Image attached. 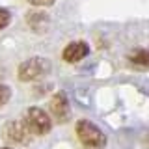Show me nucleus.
<instances>
[{"mask_svg": "<svg viewBox=\"0 0 149 149\" xmlns=\"http://www.w3.org/2000/svg\"><path fill=\"white\" fill-rule=\"evenodd\" d=\"M50 63L45 58H30L26 62H22L19 65V80L21 82H32L41 78L43 74L49 73Z\"/></svg>", "mask_w": 149, "mask_h": 149, "instance_id": "7ed1b4c3", "label": "nucleus"}, {"mask_svg": "<svg viewBox=\"0 0 149 149\" xmlns=\"http://www.w3.org/2000/svg\"><path fill=\"white\" fill-rule=\"evenodd\" d=\"M24 123H26V127L30 129V132L37 134V136L47 134L50 130V127H52V119H50V116L47 114L45 110L37 108V106H32V108L26 110Z\"/></svg>", "mask_w": 149, "mask_h": 149, "instance_id": "f03ea898", "label": "nucleus"}, {"mask_svg": "<svg viewBox=\"0 0 149 149\" xmlns=\"http://www.w3.org/2000/svg\"><path fill=\"white\" fill-rule=\"evenodd\" d=\"M77 138L80 140L82 146H86L90 149H102L106 146L104 132L88 119H80L77 123Z\"/></svg>", "mask_w": 149, "mask_h": 149, "instance_id": "f257e3e1", "label": "nucleus"}, {"mask_svg": "<svg viewBox=\"0 0 149 149\" xmlns=\"http://www.w3.org/2000/svg\"><path fill=\"white\" fill-rule=\"evenodd\" d=\"M9 97H11V90L8 86H4V84H0V106L6 104L9 101Z\"/></svg>", "mask_w": 149, "mask_h": 149, "instance_id": "1a4fd4ad", "label": "nucleus"}, {"mask_svg": "<svg viewBox=\"0 0 149 149\" xmlns=\"http://www.w3.org/2000/svg\"><path fill=\"white\" fill-rule=\"evenodd\" d=\"M2 138L11 143H28L32 140V132L24 119H11L2 127Z\"/></svg>", "mask_w": 149, "mask_h": 149, "instance_id": "20e7f679", "label": "nucleus"}, {"mask_svg": "<svg viewBox=\"0 0 149 149\" xmlns=\"http://www.w3.org/2000/svg\"><path fill=\"white\" fill-rule=\"evenodd\" d=\"M88 52H90V47H88L86 41H73V43H69L67 47L63 49V60L69 63H77L80 62L82 58H86Z\"/></svg>", "mask_w": 149, "mask_h": 149, "instance_id": "423d86ee", "label": "nucleus"}, {"mask_svg": "<svg viewBox=\"0 0 149 149\" xmlns=\"http://www.w3.org/2000/svg\"><path fill=\"white\" fill-rule=\"evenodd\" d=\"M30 4H34V6H52L54 0H28Z\"/></svg>", "mask_w": 149, "mask_h": 149, "instance_id": "9d476101", "label": "nucleus"}, {"mask_svg": "<svg viewBox=\"0 0 149 149\" xmlns=\"http://www.w3.org/2000/svg\"><path fill=\"white\" fill-rule=\"evenodd\" d=\"M129 60L134 65H142V67H149V49H136L129 54Z\"/></svg>", "mask_w": 149, "mask_h": 149, "instance_id": "0eeeda50", "label": "nucleus"}, {"mask_svg": "<svg viewBox=\"0 0 149 149\" xmlns=\"http://www.w3.org/2000/svg\"><path fill=\"white\" fill-rule=\"evenodd\" d=\"M49 110H50V116H52L58 123L67 121V118H69V102H67L63 93H56L52 99L49 101Z\"/></svg>", "mask_w": 149, "mask_h": 149, "instance_id": "39448f33", "label": "nucleus"}, {"mask_svg": "<svg viewBox=\"0 0 149 149\" xmlns=\"http://www.w3.org/2000/svg\"><path fill=\"white\" fill-rule=\"evenodd\" d=\"M9 22H11V13H9V9L0 8V30H2V28H6Z\"/></svg>", "mask_w": 149, "mask_h": 149, "instance_id": "6e6552de", "label": "nucleus"}, {"mask_svg": "<svg viewBox=\"0 0 149 149\" xmlns=\"http://www.w3.org/2000/svg\"><path fill=\"white\" fill-rule=\"evenodd\" d=\"M4 149H9V147H4Z\"/></svg>", "mask_w": 149, "mask_h": 149, "instance_id": "9b49d317", "label": "nucleus"}]
</instances>
